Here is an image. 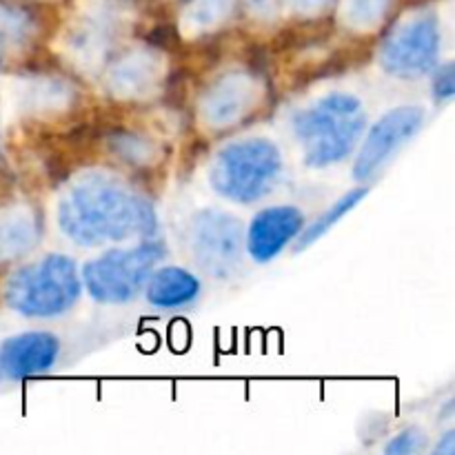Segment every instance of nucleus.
Returning <instances> with one entry per match:
<instances>
[{
	"label": "nucleus",
	"mask_w": 455,
	"mask_h": 455,
	"mask_svg": "<svg viewBox=\"0 0 455 455\" xmlns=\"http://www.w3.org/2000/svg\"><path fill=\"white\" fill-rule=\"evenodd\" d=\"M58 220L71 240L89 247L156 231L151 204L107 176H87L71 187L60 203Z\"/></svg>",
	"instance_id": "nucleus-1"
},
{
	"label": "nucleus",
	"mask_w": 455,
	"mask_h": 455,
	"mask_svg": "<svg viewBox=\"0 0 455 455\" xmlns=\"http://www.w3.org/2000/svg\"><path fill=\"white\" fill-rule=\"evenodd\" d=\"M367 124V114L358 98L331 93L296 116L293 129L305 147L311 167H329L354 151Z\"/></svg>",
	"instance_id": "nucleus-2"
},
{
	"label": "nucleus",
	"mask_w": 455,
	"mask_h": 455,
	"mask_svg": "<svg viewBox=\"0 0 455 455\" xmlns=\"http://www.w3.org/2000/svg\"><path fill=\"white\" fill-rule=\"evenodd\" d=\"M80 278L76 262L67 256H44L18 269L4 287V300L27 318H53L76 305Z\"/></svg>",
	"instance_id": "nucleus-3"
},
{
	"label": "nucleus",
	"mask_w": 455,
	"mask_h": 455,
	"mask_svg": "<svg viewBox=\"0 0 455 455\" xmlns=\"http://www.w3.org/2000/svg\"><path fill=\"white\" fill-rule=\"evenodd\" d=\"M283 158L280 149L267 138H249L229 145L218 154L212 185L234 203H256L278 180Z\"/></svg>",
	"instance_id": "nucleus-4"
},
{
	"label": "nucleus",
	"mask_w": 455,
	"mask_h": 455,
	"mask_svg": "<svg viewBox=\"0 0 455 455\" xmlns=\"http://www.w3.org/2000/svg\"><path fill=\"white\" fill-rule=\"evenodd\" d=\"M163 258L164 244L156 240L132 249H114L84 265V287L93 300L105 305L132 302L147 287V280Z\"/></svg>",
	"instance_id": "nucleus-5"
},
{
	"label": "nucleus",
	"mask_w": 455,
	"mask_h": 455,
	"mask_svg": "<svg viewBox=\"0 0 455 455\" xmlns=\"http://www.w3.org/2000/svg\"><path fill=\"white\" fill-rule=\"evenodd\" d=\"M425 123V114L418 107H395L387 111L367 133L358 160L354 164V176L358 180H369L380 172L382 164L416 136L418 129Z\"/></svg>",
	"instance_id": "nucleus-6"
},
{
	"label": "nucleus",
	"mask_w": 455,
	"mask_h": 455,
	"mask_svg": "<svg viewBox=\"0 0 455 455\" xmlns=\"http://www.w3.org/2000/svg\"><path fill=\"white\" fill-rule=\"evenodd\" d=\"M440 52V29L434 16L418 18L395 31L382 49L387 69L403 78H416L434 67Z\"/></svg>",
	"instance_id": "nucleus-7"
},
{
	"label": "nucleus",
	"mask_w": 455,
	"mask_h": 455,
	"mask_svg": "<svg viewBox=\"0 0 455 455\" xmlns=\"http://www.w3.org/2000/svg\"><path fill=\"white\" fill-rule=\"evenodd\" d=\"M194 251L198 262L218 278H225L240 260L243 229L234 216L203 212L194 220Z\"/></svg>",
	"instance_id": "nucleus-8"
},
{
	"label": "nucleus",
	"mask_w": 455,
	"mask_h": 455,
	"mask_svg": "<svg viewBox=\"0 0 455 455\" xmlns=\"http://www.w3.org/2000/svg\"><path fill=\"white\" fill-rule=\"evenodd\" d=\"M58 355H60V342L53 333H18L0 345V373L12 380L43 376L56 364Z\"/></svg>",
	"instance_id": "nucleus-9"
},
{
	"label": "nucleus",
	"mask_w": 455,
	"mask_h": 455,
	"mask_svg": "<svg viewBox=\"0 0 455 455\" xmlns=\"http://www.w3.org/2000/svg\"><path fill=\"white\" fill-rule=\"evenodd\" d=\"M305 229V218L296 207L262 209L251 220L247 235V249L256 262L274 260L283 249Z\"/></svg>",
	"instance_id": "nucleus-10"
},
{
	"label": "nucleus",
	"mask_w": 455,
	"mask_h": 455,
	"mask_svg": "<svg viewBox=\"0 0 455 455\" xmlns=\"http://www.w3.org/2000/svg\"><path fill=\"white\" fill-rule=\"evenodd\" d=\"M200 293V280L180 267H163L147 280V300L158 309H178L194 302Z\"/></svg>",
	"instance_id": "nucleus-11"
},
{
	"label": "nucleus",
	"mask_w": 455,
	"mask_h": 455,
	"mask_svg": "<svg viewBox=\"0 0 455 455\" xmlns=\"http://www.w3.org/2000/svg\"><path fill=\"white\" fill-rule=\"evenodd\" d=\"M333 20L331 18H320V20L296 22L280 31L274 40V52H296V49L314 47L323 44L324 40L331 38Z\"/></svg>",
	"instance_id": "nucleus-12"
},
{
	"label": "nucleus",
	"mask_w": 455,
	"mask_h": 455,
	"mask_svg": "<svg viewBox=\"0 0 455 455\" xmlns=\"http://www.w3.org/2000/svg\"><path fill=\"white\" fill-rule=\"evenodd\" d=\"M367 194H369L367 187H355V189L347 191V194L342 196L340 200H336V203H333L331 207H329L327 212H324L323 216H320L318 220L314 222V225H309L305 231H302L300 240H298V244H296L298 251H302V249L311 247V244H314L315 240L323 238V235L327 234V231L331 229V227H336L338 222H340L342 218H345L347 213L351 212V209L358 207V203H360V200L367 198Z\"/></svg>",
	"instance_id": "nucleus-13"
},
{
	"label": "nucleus",
	"mask_w": 455,
	"mask_h": 455,
	"mask_svg": "<svg viewBox=\"0 0 455 455\" xmlns=\"http://www.w3.org/2000/svg\"><path fill=\"white\" fill-rule=\"evenodd\" d=\"M145 40L149 47L160 49V52L182 53V49H185L180 31H178V27L173 25V22H158L156 27H151L149 34L145 36Z\"/></svg>",
	"instance_id": "nucleus-14"
},
{
	"label": "nucleus",
	"mask_w": 455,
	"mask_h": 455,
	"mask_svg": "<svg viewBox=\"0 0 455 455\" xmlns=\"http://www.w3.org/2000/svg\"><path fill=\"white\" fill-rule=\"evenodd\" d=\"M422 447H425V434L420 429H404L387 444L385 451L389 455H411Z\"/></svg>",
	"instance_id": "nucleus-15"
},
{
	"label": "nucleus",
	"mask_w": 455,
	"mask_h": 455,
	"mask_svg": "<svg viewBox=\"0 0 455 455\" xmlns=\"http://www.w3.org/2000/svg\"><path fill=\"white\" fill-rule=\"evenodd\" d=\"M455 93V65L453 62H447L438 69L434 78V96L435 100L449 102Z\"/></svg>",
	"instance_id": "nucleus-16"
},
{
	"label": "nucleus",
	"mask_w": 455,
	"mask_h": 455,
	"mask_svg": "<svg viewBox=\"0 0 455 455\" xmlns=\"http://www.w3.org/2000/svg\"><path fill=\"white\" fill-rule=\"evenodd\" d=\"M187 98V69L178 67L167 78V102L172 107H182Z\"/></svg>",
	"instance_id": "nucleus-17"
},
{
	"label": "nucleus",
	"mask_w": 455,
	"mask_h": 455,
	"mask_svg": "<svg viewBox=\"0 0 455 455\" xmlns=\"http://www.w3.org/2000/svg\"><path fill=\"white\" fill-rule=\"evenodd\" d=\"M247 65L249 69L256 71V74H265L267 65H269V52L262 44H253L247 52Z\"/></svg>",
	"instance_id": "nucleus-18"
},
{
	"label": "nucleus",
	"mask_w": 455,
	"mask_h": 455,
	"mask_svg": "<svg viewBox=\"0 0 455 455\" xmlns=\"http://www.w3.org/2000/svg\"><path fill=\"white\" fill-rule=\"evenodd\" d=\"M435 453L440 455H453L455 453V431H447L440 444L435 447Z\"/></svg>",
	"instance_id": "nucleus-19"
}]
</instances>
